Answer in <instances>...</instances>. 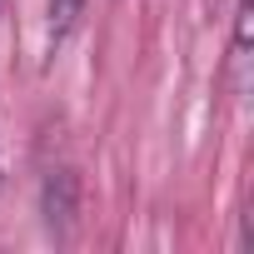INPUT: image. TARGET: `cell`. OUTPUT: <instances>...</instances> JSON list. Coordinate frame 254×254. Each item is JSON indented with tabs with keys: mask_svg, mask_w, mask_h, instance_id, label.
<instances>
[{
	"mask_svg": "<svg viewBox=\"0 0 254 254\" xmlns=\"http://www.w3.org/2000/svg\"><path fill=\"white\" fill-rule=\"evenodd\" d=\"M85 5H90V0H50V50H55V45H65V35L80 25Z\"/></svg>",
	"mask_w": 254,
	"mask_h": 254,
	"instance_id": "1",
	"label": "cell"
}]
</instances>
